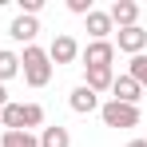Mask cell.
Returning a JSON list of instances; mask_svg holds the SVG:
<instances>
[{
  "mask_svg": "<svg viewBox=\"0 0 147 147\" xmlns=\"http://www.w3.org/2000/svg\"><path fill=\"white\" fill-rule=\"evenodd\" d=\"M20 72H24V84L28 88H48L52 80V60L44 48H36V44H28L24 56H20Z\"/></svg>",
  "mask_w": 147,
  "mask_h": 147,
  "instance_id": "6da1fadb",
  "label": "cell"
},
{
  "mask_svg": "<svg viewBox=\"0 0 147 147\" xmlns=\"http://www.w3.org/2000/svg\"><path fill=\"white\" fill-rule=\"evenodd\" d=\"M99 119L107 123V127H135L143 115H139V107H131V103L107 99V103H99Z\"/></svg>",
  "mask_w": 147,
  "mask_h": 147,
  "instance_id": "7a4b0ae2",
  "label": "cell"
},
{
  "mask_svg": "<svg viewBox=\"0 0 147 147\" xmlns=\"http://www.w3.org/2000/svg\"><path fill=\"white\" fill-rule=\"evenodd\" d=\"M80 60H84V68H111L115 44L111 40H92L88 48H80Z\"/></svg>",
  "mask_w": 147,
  "mask_h": 147,
  "instance_id": "3957f363",
  "label": "cell"
},
{
  "mask_svg": "<svg viewBox=\"0 0 147 147\" xmlns=\"http://www.w3.org/2000/svg\"><path fill=\"white\" fill-rule=\"evenodd\" d=\"M115 48L127 52V56H143V48H147V32H143L139 24H135V28H119V32H115Z\"/></svg>",
  "mask_w": 147,
  "mask_h": 147,
  "instance_id": "277c9868",
  "label": "cell"
},
{
  "mask_svg": "<svg viewBox=\"0 0 147 147\" xmlns=\"http://www.w3.org/2000/svg\"><path fill=\"white\" fill-rule=\"evenodd\" d=\"M107 16H111V28H135L139 4H135V0H115V4L107 8Z\"/></svg>",
  "mask_w": 147,
  "mask_h": 147,
  "instance_id": "5b68a950",
  "label": "cell"
},
{
  "mask_svg": "<svg viewBox=\"0 0 147 147\" xmlns=\"http://www.w3.org/2000/svg\"><path fill=\"white\" fill-rule=\"evenodd\" d=\"M111 92H115L111 99H119V103H131V107H139V99H143V88H139L131 76H115V80H111Z\"/></svg>",
  "mask_w": 147,
  "mask_h": 147,
  "instance_id": "8992f818",
  "label": "cell"
},
{
  "mask_svg": "<svg viewBox=\"0 0 147 147\" xmlns=\"http://www.w3.org/2000/svg\"><path fill=\"white\" fill-rule=\"evenodd\" d=\"M48 60H52V64H72V60H80V44L64 32V36H56V40H52Z\"/></svg>",
  "mask_w": 147,
  "mask_h": 147,
  "instance_id": "52a82bcc",
  "label": "cell"
},
{
  "mask_svg": "<svg viewBox=\"0 0 147 147\" xmlns=\"http://www.w3.org/2000/svg\"><path fill=\"white\" fill-rule=\"evenodd\" d=\"M36 32H40V20H36V16H16V20L8 24V36H12V40H20L24 48L36 40Z\"/></svg>",
  "mask_w": 147,
  "mask_h": 147,
  "instance_id": "ba28073f",
  "label": "cell"
},
{
  "mask_svg": "<svg viewBox=\"0 0 147 147\" xmlns=\"http://www.w3.org/2000/svg\"><path fill=\"white\" fill-rule=\"evenodd\" d=\"M68 103H72V111H80V115H92V111H99V96L92 92V88H72V96H68Z\"/></svg>",
  "mask_w": 147,
  "mask_h": 147,
  "instance_id": "9c48e42d",
  "label": "cell"
},
{
  "mask_svg": "<svg viewBox=\"0 0 147 147\" xmlns=\"http://www.w3.org/2000/svg\"><path fill=\"white\" fill-rule=\"evenodd\" d=\"M84 20H88V36H92V40H107V36H111V16H107V12H96V8H92Z\"/></svg>",
  "mask_w": 147,
  "mask_h": 147,
  "instance_id": "30bf717a",
  "label": "cell"
},
{
  "mask_svg": "<svg viewBox=\"0 0 147 147\" xmlns=\"http://www.w3.org/2000/svg\"><path fill=\"white\" fill-rule=\"evenodd\" d=\"M36 139H40V147H72V135H68V127H60V123L44 127Z\"/></svg>",
  "mask_w": 147,
  "mask_h": 147,
  "instance_id": "8fae6325",
  "label": "cell"
},
{
  "mask_svg": "<svg viewBox=\"0 0 147 147\" xmlns=\"http://www.w3.org/2000/svg\"><path fill=\"white\" fill-rule=\"evenodd\" d=\"M111 80H115V72L111 68H88V80H84V88H92V92H111Z\"/></svg>",
  "mask_w": 147,
  "mask_h": 147,
  "instance_id": "7c38bea8",
  "label": "cell"
},
{
  "mask_svg": "<svg viewBox=\"0 0 147 147\" xmlns=\"http://www.w3.org/2000/svg\"><path fill=\"white\" fill-rule=\"evenodd\" d=\"M0 127L4 131H24V103H12L8 99V107L0 111Z\"/></svg>",
  "mask_w": 147,
  "mask_h": 147,
  "instance_id": "4fadbf2b",
  "label": "cell"
},
{
  "mask_svg": "<svg viewBox=\"0 0 147 147\" xmlns=\"http://www.w3.org/2000/svg\"><path fill=\"white\" fill-rule=\"evenodd\" d=\"M0 147H40V139L32 131H4L0 135Z\"/></svg>",
  "mask_w": 147,
  "mask_h": 147,
  "instance_id": "5bb4252c",
  "label": "cell"
},
{
  "mask_svg": "<svg viewBox=\"0 0 147 147\" xmlns=\"http://www.w3.org/2000/svg\"><path fill=\"white\" fill-rule=\"evenodd\" d=\"M12 76H20V56L8 52V48H0V84L12 80Z\"/></svg>",
  "mask_w": 147,
  "mask_h": 147,
  "instance_id": "9a60e30c",
  "label": "cell"
},
{
  "mask_svg": "<svg viewBox=\"0 0 147 147\" xmlns=\"http://www.w3.org/2000/svg\"><path fill=\"white\" fill-rule=\"evenodd\" d=\"M127 76H131V80H135V84L147 92V56H131V64H127Z\"/></svg>",
  "mask_w": 147,
  "mask_h": 147,
  "instance_id": "2e32d148",
  "label": "cell"
},
{
  "mask_svg": "<svg viewBox=\"0 0 147 147\" xmlns=\"http://www.w3.org/2000/svg\"><path fill=\"white\" fill-rule=\"evenodd\" d=\"M44 123V107L40 103H24V131L28 127H40Z\"/></svg>",
  "mask_w": 147,
  "mask_h": 147,
  "instance_id": "e0dca14e",
  "label": "cell"
},
{
  "mask_svg": "<svg viewBox=\"0 0 147 147\" xmlns=\"http://www.w3.org/2000/svg\"><path fill=\"white\" fill-rule=\"evenodd\" d=\"M44 8V0H20V16H36Z\"/></svg>",
  "mask_w": 147,
  "mask_h": 147,
  "instance_id": "ac0fdd59",
  "label": "cell"
},
{
  "mask_svg": "<svg viewBox=\"0 0 147 147\" xmlns=\"http://www.w3.org/2000/svg\"><path fill=\"white\" fill-rule=\"evenodd\" d=\"M68 8H72L76 16H88L92 12V0H68Z\"/></svg>",
  "mask_w": 147,
  "mask_h": 147,
  "instance_id": "d6986e66",
  "label": "cell"
},
{
  "mask_svg": "<svg viewBox=\"0 0 147 147\" xmlns=\"http://www.w3.org/2000/svg\"><path fill=\"white\" fill-rule=\"evenodd\" d=\"M4 107H8V88L0 84V111H4Z\"/></svg>",
  "mask_w": 147,
  "mask_h": 147,
  "instance_id": "ffe728a7",
  "label": "cell"
},
{
  "mask_svg": "<svg viewBox=\"0 0 147 147\" xmlns=\"http://www.w3.org/2000/svg\"><path fill=\"white\" fill-rule=\"evenodd\" d=\"M127 147H147V139H131V143H127Z\"/></svg>",
  "mask_w": 147,
  "mask_h": 147,
  "instance_id": "44dd1931",
  "label": "cell"
}]
</instances>
